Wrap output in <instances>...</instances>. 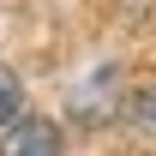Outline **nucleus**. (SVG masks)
Wrapping results in <instances>:
<instances>
[{
  "label": "nucleus",
  "mask_w": 156,
  "mask_h": 156,
  "mask_svg": "<svg viewBox=\"0 0 156 156\" xmlns=\"http://www.w3.org/2000/svg\"><path fill=\"white\" fill-rule=\"evenodd\" d=\"M0 156H66L60 150V126H48V120H18V126L6 132V150Z\"/></svg>",
  "instance_id": "nucleus-1"
},
{
  "label": "nucleus",
  "mask_w": 156,
  "mask_h": 156,
  "mask_svg": "<svg viewBox=\"0 0 156 156\" xmlns=\"http://www.w3.org/2000/svg\"><path fill=\"white\" fill-rule=\"evenodd\" d=\"M18 114H24V84L0 66V132H12V126H18Z\"/></svg>",
  "instance_id": "nucleus-2"
}]
</instances>
